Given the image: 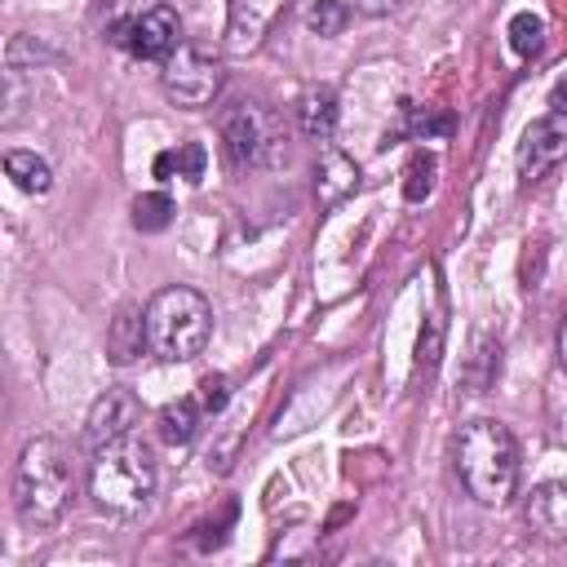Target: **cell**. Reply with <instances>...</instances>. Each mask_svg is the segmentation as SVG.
Returning <instances> with one entry per match:
<instances>
[{"label": "cell", "instance_id": "24", "mask_svg": "<svg viewBox=\"0 0 567 567\" xmlns=\"http://www.w3.org/2000/svg\"><path fill=\"white\" fill-rule=\"evenodd\" d=\"M363 13H390V9H399L403 0H354Z\"/></svg>", "mask_w": 567, "mask_h": 567}, {"label": "cell", "instance_id": "5", "mask_svg": "<svg viewBox=\"0 0 567 567\" xmlns=\"http://www.w3.org/2000/svg\"><path fill=\"white\" fill-rule=\"evenodd\" d=\"M217 133H221V146H226L230 164H239V168H270V164L284 159V128H279V120L266 106L248 102V97L221 106Z\"/></svg>", "mask_w": 567, "mask_h": 567}, {"label": "cell", "instance_id": "6", "mask_svg": "<svg viewBox=\"0 0 567 567\" xmlns=\"http://www.w3.org/2000/svg\"><path fill=\"white\" fill-rule=\"evenodd\" d=\"M106 40L115 49H124L128 58H137V62H164L182 44V22L168 4H151L142 13H128V18L111 22Z\"/></svg>", "mask_w": 567, "mask_h": 567}, {"label": "cell", "instance_id": "14", "mask_svg": "<svg viewBox=\"0 0 567 567\" xmlns=\"http://www.w3.org/2000/svg\"><path fill=\"white\" fill-rule=\"evenodd\" d=\"M4 177H9L18 190H27V195H44V190L53 186V168H49V159H40L35 151H9V155H4Z\"/></svg>", "mask_w": 567, "mask_h": 567}, {"label": "cell", "instance_id": "18", "mask_svg": "<svg viewBox=\"0 0 567 567\" xmlns=\"http://www.w3.org/2000/svg\"><path fill=\"white\" fill-rule=\"evenodd\" d=\"M505 35H509V49L518 58H536L545 49V18L540 13H514Z\"/></svg>", "mask_w": 567, "mask_h": 567}, {"label": "cell", "instance_id": "16", "mask_svg": "<svg viewBox=\"0 0 567 567\" xmlns=\"http://www.w3.org/2000/svg\"><path fill=\"white\" fill-rule=\"evenodd\" d=\"M208 168V151L199 142H177L173 151L155 155V177H182V182H199Z\"/></svg>", "mask_w": 567, "mask_h": 567}, {"label": "cell", "instance_id": "20", "mask_svg": "<svg viewBox=\"0 0 567 567\" xmlns=\"http://www.w3.org/2000/svg\"><path fill=\"white\" fill-rule=\"evenodd\" d=\"M434 173H439V159H434L430 151H416V155L408 159V168H403V195H408L412 204H421V199L434 190Z\"/></svg>", "mask_w": 567, "mask_h": 567}, {"label": "cell", "instance_id": "8", "mask_svg": "<svg viewBox=\"0 0 567 567\" xmlns=\"http://www.w3.org/2000/svg\"><path fill=\"white\" fill-rule=\"evenodd\" d=\"M137 421H142V403H137L133 390H124V385L102 390L93 399L89 416H84V443H89V452L102 447V443H115L124 434H137Z\"/></svg>", "mask_w": 567, "mask_h": 567}, {"label": "cell", "instance_id": "2", "mask_svg": "<svg viewBox=\"0 0 567 567\" xmlns=\"http://www.w3.org/2000/svg\"><path fill=\"white\" fill-rule=\"evenodd\" d=\"M71 501H75L71 452L53 434L31 439L18 452V465H13V509H18V518L27 527L44 532V527H58L66 518Z\"/></svg>", "mask_w": 567, "mask_h": 567}, {"label": "cell", "instance_id": "7", "mask_svg": "<svg viewBox=\"0 0 567 567\" xmlns=\"http://www.w3.org/2000/svg\"><path fill=\"white\" fill-rule=\"evenodd\" d=\"M221 62L204 49H190V44H177L168 58H164V93L186 106V111H199L208 102H217L221 93Z\"/></svg>", "mask_w": 567, "mask_h": 567}, {"label": "cell", "instance_id": "12", "mask_svg": "<svg viewBox=\"0 0 567 567\" xmlns=\"http://www.w3.org/2000/svg\"><path fill=\"white\" fill-rule=\"evenodd\" d=\"M297 124H301V133H306V137L328 142V137H332V128H337V93H332L328 84L306 89V93L297 97Z\"/></svg>", "mask_w": 567, "mask_h": 567}, {"label": "cell", "instance_id": "23", "mask_svg": "<svg viewBox=\"0 0 567 567\" xmlns=\"http://www.w3.org/2000/svg\"><path fill=\"white\" fill-rule=\"evenodd\" d=\"M226 403H230V377L208 372V377L199 381V408H204V416H217Z\"/></svg>", "mask_w": 567, "mask_h": 567}, {"label": "cell", "instance_id": "10", "mask_svg": "<svg viewBox=\"0 0 567 567\" xmlns=\"http://www.w3.org/2000/svg\"><path fill=\"white\" fill-rule=\"evenodd\" d=\"M523 523L549 540V545H563L567 540V487L563 483H536L523 501Z\"/></svg>", "mask_w": 567, "mask_h": 567}, {"label": "cell", "instance_id": "21", "mask_svg": "<svg viewBox=\"0 0 567 567\" xmlns=\"http://www.w3.org/2000/svg\"><path fill=\"white\" fill-rule=\"evenodd\" d=\"M403 115H408V133L412 137H443V133H452V115H434L430 106H412V102H403Z\"/></svg>", "mask_w": 567, "mask_h": 567}, {"label": "cell", "instance_id": "15", "mask_svg": "<svg viewBox=\"0 0 567 567\" xmlns=\"http://www.w3.org/2000/svg\"><path fill=\"white\" fill-rule=\"evenodd\" d=\"M106 350H111V359H115V363H133V359L146 350V332H142V315H137V310H128V306H124V310L111 319Z\"/></svg>", "mask_w": 567, "mask_h": 567}, {"label": "cell", "instance_id": "17", "mask_svg": "<svg viewBox=\"0 0 567 567\" xmlns=\"http://www.w3.org/2000/svg\"><path fill=\"white\" fill-rule=\"evenodd\" d=\"M173 199L164 195V190H146V195H137L133 199V226L142 230V235H159V230H168L173 226Z\"/></svg>", "mask_w": 567, "mask_h": 567}, {"label": "cell", "instance_id": "13", "mask_svg": "<svg viewBox=\"0 0 567 567\" xmlns=\"http://www.w3.org/2000/svg\"><path fill=\"white\" fill-rule=\"evenodd\" d=\"M199 425H204L199 399H173V403H164V412H159V439L173 443V447H186V443L199 434Z\"/></svg>", "mask_w": 567, "mask_h": 567}, {"label": "cell", "instance_id": "19", "mask_svg": "<svg viewBox=\"0 0 567 567\" xmlns=\"http://www.w3.org/2000/svg\"><path fill=\"white\" fill-rule=\"evenodd\" d=\"M346 22H350V4L346 0H315L310 9H306V31L310 35H341L346 31Z\"/></svg>", "mask_w": 567, "mask_h": 567}, {"label": "cell", "instance_id": "3", "mask_svg": "<svg viewBox=\"0 0 567 567\" xmlns=\"http://www.w3.org/2000/svg\"><path fill=\"white\" fill-rule=\"evenodd\" d=\"M89 496L97 509L115 518H137L155 496V452L146 439L124 434L115 443L93 447L89 461Z\"/></svg>", "mask_w": 567, "mask_h": 567}, {"label": "cell", "instance_id": "4", "mask_svg": "<svg viewBox=\"0 0 567 567\" xmlns=\"http://www.w3.org/2000/svg\"><path fill=\"white\" fill-rule=\"evenodd\" d=\"M142 332H146V350L155 359L190 363L195 354H204V346L213 337V306H208V297L199 288L168 284L146 301Z\"/></svg>", "mask_w": 567, "mask_h": 567}, {"label": "cell", "instance_id": "9", "mask_svg": "<svg viewBox=\"0 0 567 567\" xmlns=\"http://www.w3.org/2000/svg\"><path fill=\"white\" fill-rule=\"evenodd\" d=\"M563 155H567V120L549 111V115L532 120L523 142H518V177L523 182H540Z\"/></svg>", "mask_w": 567, "mask_h": 567}, {"label": "cell", "instance_id": "22", "mask_svg": "<svg viewBox=\"0 0 567 567\" xmlns=\"http://www.w3.org/2000/svg\"><path fill=\"white\" fill-rule=\"evenodd\" d=\"M439 354H443V315L434 310V315L425 319V328H421V350H416V368H421V372H434Z\"/></svg>", "mask_w": 567, "mask_h": 567}, {"label": "cell", "instance_id": "1", "mask_svg": "<svg viewBox=\"0 0 567 567\" xmlns=\"http://www.w3.org/2000/svg\"><path fill=\"white\" fill-rule=\"evenodd\" d=\"M456 474H461V487L478 505H487V509L509 505L518 496V474H523L518 439L509 434V425H501L492 416L465 421L456 430Z\"/></svg>", "mask_w": 567, "mask_h": 567}, {"label": "cell", "instance_id": "11", "mask_svg": "<svg viewBox=\"0 0 567 567\" xmlns=\"http://www.w3.org/2000/svg\"><path fill=\"white\" fill-rule=\"evenodd\" d=\"M354 186H359V164L346 151L328 146L319 155V164H315V195H319V204L323 208H337Z\"/></svg>", "mask_w": 567, "mask_h": 567}]
</instances>
